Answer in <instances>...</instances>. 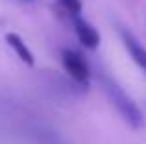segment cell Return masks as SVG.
Instances as JSON below:
<instances>
[{"mask_svg": "<svg viewBox=\"0 0 146 144\" xmlns=\"http://www.w3.org/2000/svg\"><path fill=\"white\" fill-rule=\"evenodd\" d=\"M7 39V44H9L11 48L15 50V54H17V57L21 59L22 63H26V65H33V54H32V50H30L28 46H26V43L21 39V37L17 35V33H9V35L6 37Z\"/></svg>", "mask_w": 146, "mask_h": 144, "instance_id": "obj_5", "label": "cell"}, {"mask_svg": "<svg viewBox=\"0 0 146 144\" xmlns=\"http://www.w3.org/2000/svg\"><path fill=\"white\" fill-rule=\"evenodd\" d=\"M61 57H63V67H65V70L68 72V76H70L76 83L87 85V81H89V67L83 61L82 55L74 50H63Z\"/></svg>", "mask_w": 146, "mask_h": 144, "instance_id": "obj_2", "label": "cell"}, {"mask_svg": "<svg viewBox=\"0 0 146 144\" xmlns=\"http://www.w3.org/2000/svg\"><path fill=\"white\" fill-rule=\"evenodd\" d=\"M59 2L68 13H72V17L82 13V0H59Z\"/></svg>", "mask_w": 146, "mask_h": 144, "instance_id": "obj_6", "label": "cell"}, {"mask_svg": "<svg viewBox=\"0 0 146 144\" xmlns=\"http://www.w3.org/2000/svg\"><path fill=\"white\" fill-rule=\"evenodd\" d=\"M100 83H102V89H104V92H106V96L109 98V102L118 111V115H120L131 127H141L143 126V120H144L143 113H141V109L137 107L135 102L122 90V87L106 74H102Z\"/></svg>", "mask_w": 146, "mask_h": 144, "instance_id": "obj_1", "label": "cell"}, {"mask_svg": "<svg viewBox=\"0 0 146 144\" xmlns=\"http://www.w3.org/2000/svg\"><path fill=\"white\" fill-rule=\"evenodd\" d=\"M120 37H122V43H124L126 50L131 55V59L146 74V48L139 43V39H137L131 32H128V30H124V28H120Z\"/></svg>", "mask_w": 146, "mask_h": 144, "instance_id": "obj_3", "label": "cell"}, {"mask_svg": "<svg viewBox=\"0 0 146 144\" xmlns=\"http://www.w3.org/2000/svg\"><path fill=\"white\" fill-rule=\"evenodd\" d=\"M74 30H76V35H78L82 44H85L87 48H96L98 46L100 35H98L96 28L91 22H87L85 18H82L80 15L74 17Z\"/></svg>", "mask_w": 146, "mask_h": 144, "instance_id": "obj_4", "label": "cell"}]
</instances>
